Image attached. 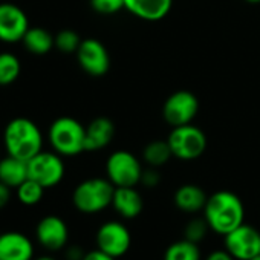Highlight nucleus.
Here are the masks:
<instances>
[{"label":"nucleus","mask_w":260,"mask_h":260,"mask_svg":"<svg viewBox=\"0 0 260 260\" xmlns=\"http://www.w3.org/2000/svg\"><path fill=\"white\" fill-rule=\"evenodd\" d=\"M173 5V0H124V8L134 16L147 20L158 22L164 19Z\"/></svg>","instance_id":"nucleus-16"},{"label":"nucleus","mask_w":260,"mask_h":260,"mask_svg":"<svg viewBox=\"0 0 260 260\" xmlns=\"http://www.w3.org/2000/svg\"><path fill=\"white\" fill-rule=\"evenodd\" d=\"M106 173L115 187H135L141 182L143 167L134 153L118 150L107 158Z\"/></svg>","instance_id":"nucleus-6"},{"label":"nucleus","mask_w":260,"mask_h":260,"mask_svg":"<svg viewBox=\"0 0 260 260\" xmlns=\"http://www.w3.org/2000/svg\"><path fill=\"white\" fill-rule=\"evenodd\" d=\"M77 58L81 69L92 77H103L110 68L109 52L96 39L81 40V45L77 51Z\"/></svg>","instance_id":"nucleus-12"},{"label":"nucleus","mask_w":260,"mask_h":260,"mask_svg":"<svg viewBox=\"0 0 260 260\" xmlns=\"http://www.w3.org/2000/svg\"><path fill=\"white\" fill-rule=\"evenodd\" d=\"M164 260H201V249L198 243L184 239L166 249Z\"/></svg>","instance_id":"nucleus-22"},{"label":"nucleus","mask_w":260,"mask_h":260,"mask_svg":"<svg viewBox=\"0 0 260 260\" xmlns=\"http://www.w3.org/2000/svg\"><path fill=\"white\" fill-rule=\"evenodd\" d=\"M225 237V249L236 260H251L260 255V233L248 223H242Z\"/></svg>","instance_id":"nucleus-8"},{"label":"nucleus","mask_w":260,"mask_h":260,"mask_svg":"<svg viewBox=\"0 0 260 260\" xmlns=\"http://www.w3.org/2000/svg\"><path fill=\"white\" fill-rule=\"evenodd\" d=\"M28 178L45 188L58 185L64 178V162L57 152H40L28 161Z\"/></svg>","instance_id":"nucleus-7"},{"label":"nucleus","mask_w":260,"mask_h":260,"mask_svg":"<svg viewBox=\"0 0 260 260\" xmlns=\"http://www.w3.org/2000/svg\"><path fill=\"white\" fill-rule=\"evenodd\" d=\"M0 260H34L32 240L19 231L0 234Z\"/></svg>","instance_id":"nucleus-14"},{"label":"nucleus","mask_w":260,"mask_h":260,"mask_svg":"<svg viewBox=\"0 0 260 260\" xmlns=\"http://www.w3.org/2000/svg\"><path fill=\"white\" fill-rule=\"evenodd\" d=\"M208 230H210V226H208L205 217L204 219H191L187 223L184 234H185V239L187 240L194 242V243H199V242H202L205 239Z\"/></svg>","instance_id":"nucleus-26"},{"label":"nucleus","mask_w":260,"mask_h":260,"mask_svg":"<svg viewBox=\"0 0 260 260\" xmlns=\"http://www.w3.org/2000/svg\"><path fill=\"white\" fill-rule=\"evenodd\" d=\"M22 72V63L17 55L11 52L0 54V86L13 84Z\"/></svg>","instance_id":"nucleus-23"},{"label":"nucleus","mask_w":260,"mask_h":260,"mask_svg":"<svg viewBox=\"0 0 260 260\" xmlns=\"http://www.w3.org/2000/svg\"><path fill=\"white\" fill-rule=\"evenodd\" d=\"M248 4H260V0H245Z\"/></svg>","instance_id":"nucleus-33"},{"label":"nucleus","mask_w":260,"mask_h":260,"mask_svg":"<svg viewBox=\"0 0 260 260\" xmlns=\"http://www.w3.org/2000/svg\"><path fill=\"white\" fill-rule=\"evenodd\" d=\"M22 42L26 51L34 55H45L55 46V37L40 26H29Z\"/></svg>","instance_id":"nucleus-20"},{"label":"nucleus","mask_w":260,"mask_h":260,"mask_svg":"<svg viewBox=\"0 0 260 260\" xmlns=\"http://www.w3.org/2000/svg\"><path fill=\"white\" fill-rule=\"evenodd\" d=\"M92 8L98 14H115L124 8V0H90Z\"/></svg>","instance_id":"nucleus-27"},{"label":"nucleus","mask_w":260,"mask_h":260,"mask_svg":"<svg viewBox=\"0 0 260 260\" xmlns=\"http://www.w3.org/2000/svg\"><path fill=\"white\" fill-rule=\"evenodd\" d=\"M115 185L104 178H90L80 182L72 194L74 207L84 214H95L112 205Z\"/></svg>","instance_id":"nucleus-4"},{"label":"nucleus","mask_w":260,"mask_h":260,"mask_svg":"<svg viewBox=\"0 0 260 260\" xmlns=\"http://www.w3.org/2000/svg\"><path fill=\"white\" fill-rule=\"evenodd\" d=\"M28 179V162L11 155L0 159V182L17 188Z\"/></svg>","instance_id":"nucleus-19"},{"label":"nucleus","mask_w":260,"mask_h":260,"mask_svg":"<svg viewBox=\"0 0 260 260\" xmlns=\"http://www.w3.org/2000/svg\"><path fill=\"white\" fill-rule=\"evenodd\" d=\"M207 199L205 191L193 184H185L175 193V205L184 213H196L204 210Z\"/></svg>","instance_id":"nucleus-18"},{"label":"nucleus","mask_w":260,"mask_h":260,"mask_svg":"<svg viewBox=\"0 0 260 260\" xmlns=\"http://www.w3.org/2000/svg\"><path fill=\"white\" fill-rule=\"evenodd\" d=\"M167 141L173 156L182 161H193L199 158L207 149L205 134L191 122L173 127Z\"/></svg>","instance_id":"nucleus-5"},{"label":"nucleus","mask_w":260,"mask_h":260,"mask_svg":"<svg viewBox=\"0 0 260 260\" xmlns=\"http://www.w3.org/2000/svg\"><path fill=\"white\" fill-rule=\"evenodd\" d=\"M204 217L211 231L225 236L243 223L245 208L237 194L228 190H220L207 199Z\"/></svg>","instance_id":"nucleus-1"},{"label":"nucleus","mask_w":260,"mask_h":260,"mask_svg":"<svg viewBox=\"0 0 260 260\" xmlns=\"http://www.w3.org/2000/svg\"><path fill=\"white\" fill-rule=\"evenodd\" d=\"M161 181V176L156 170V167H150L149 170H143L141 182L147 187H156Z\"/></svg>","instance_id":"nucleus-28"},{"label":"nucleus","mask_w":260,"mask_h":260,"mask_svg":"<svg viewBox=\"0 0 260 260\" xmlns=\"http://www.w3.org/2000/svg\"><path fill=\"white\" fill-rule=\"evenodd\" d=\"M205 260H236V258L223 248V249H216V251H213Z\"/></svg>","instance_id":"nucleus-31"},{"label":"nucleus","mask_w":260,"mask_h":260,"mask_svg":"<svg viewBox=\"0 0 260 260\" xmlns=\"http://www.w3.org/2000/svg\"><path fill=\"white\" fill-rule=\"evenodd\" d=\"M173 156L169 141H152L144 147L143 158L150 167H161Z\"/></svg>","instance_id":"nucleus-21"},{"label":"nucleus","mask_w":260,"mask_h":260,"mask_svg":"<svg viewBox=\"0 0 260 260\" xmlns=\"http://www.w3.org/2000/svg\"><path fill=\"white\" fill-rule=\"evenodd\" d=\"M4 144L8 155L28 162L42 152L43 135L32 119L19 116L7 124L4 132Z\"/></svg>","instance_id":"nucleus-2"},{"label":"nucleus","mask_w":260,"mask_h":260,"mask_svg":"<svg viewBox=\"0 0 260 260\" xmlns=\"http://www.w3.org/2000/svg\"><path fill=\"white\" fill-rule=\"evenodd\" d=\"M45 190H46V188H45L43 185H40L37 181L28 178L25 182H22V184L16 188V193H17V199H19L23 205H26V207H34V205H37V204L43 199Z\"/></svg>","instance_id":"nucleus-24"},{"label":"nucleus","mask_w":260,"mask_h":260,"mask_svg":"<svg viewBox=\"0 0 260 260\" xmlns=\"http://www.w3.org/2000/svg\"><path fill=\"white\" fill-rule=\"evenodd\" d=\"M80 45L81 39L72 29H63L55 36V48L63 54H77Z\"/></svg>","instance_id":"nucleus-25"},{"label":"nucleus","mask_w":260,"mask_h":260,"mask_svg":"<svg viewBox=\"0 0 260 260\" xmlns=\"http://www.w3.org/2000/svg\"><path fill=\"white\" fill-rule=\"evenodd\" d=\"M112 207L124 219H135L141 214L144 202L135 187H115Z\"/></svg>","instance_id":"nucleus-17"},{"label":"nucleus","mask_w":260,"mask_h":260,"mask_svg":"<svg viewBox=\"0 0 260 260\" xmlns=\"http://www.w3.org/2000/svg\"><path fill=\"white\" fill-rule=\"evenodd\" d=\"M198 112H199V100L194 93L188 90H178L172 93L166 100L162 109L164 119L172 127L190 124L198 115Z\"/></svg>","instance_id":"nucleus-9"},{"label":"nucleus","mask_w":260,"mask_h":260,"mask_svg":"<svg viewBox=\"0 0 260 260\" xmlns=\"http://www.w3.org/2000/svg\"><path fill=\"white\" fill-rule=\"evenodd\" d=\"M115 135V125L106 116H98L89 122L86 127V140H84V150L86 152H96L110 144Z\"/></svg>","instance_id":"nucleus-15"},{"label":"nucleus","mask_w":260,"mask_h":260,"mask_svg":"<svg viewBox=\"0 0 260 260\" xmlns=\"http://www.w3.org/2000/svg\"><path fill=\"white\" fill-rule=\"evenodd\" d=\"M132 243L127 226L118 220H109L103 223L96 231V246L106 254L118 258L124 255Z\"/></svg>","instance_id":"nucleus-10"},{"label":"nucleus","mask_w":260,"mask_h":260,"mask_svg":"<svg viewBox=\"0 0 260 260\" xmlns=\"http://www.w3.org/2000/svg\"><path fill=\"white\" fill-rule=\"evenodd\" d=\"M11 201V187L0 182V210L5 208Z\"/></svg>","instance_id":"nucleus-30"},{"label":"nucleus","mask_w":260,"mask_h":260,"mask_svg":"<svg viewBox=\"0 0 260 260\" xmlns=\"http://www.w3.org/2000/svg\"><path fill=\"white\" fill-rule=\"evenodd\" d=\"M34 260H55L54 257H49V255H42V257H37Z\"/></svg>","instance_id":"nucleus-32"},{"label":"nucleus","mask_w":260,"mask_h":260,"mask_svg":"<svg viewBox=\"0 0 260 260\" xmlns=\"http://www.w3.org/2000/svg\"><path fill=\"white\" fill-rule=\"evenodd\" d=\"M251 260H260V255H257V257H254V258H251Z\"/></svg>","instance_id":"nucleus-34"},{"label":"nucleus","mask_w":260,"mask_h":260,"mask_svg":"<svg viewBox=\"0 0 260 260\" xmlns=\"http://www.w3.org/2000/svg\"><path fill=\"white\" fill-rule=\"evenodd\" d=\"M48 138L54 152H57L61 156H77L81 152H86V127L75 118H57L49 127Z\"/></svg>","instance_id":"nucleus-3"},{"label":"nucleus","mask_w":260,"mask_h":260,"mask_svg":"<svg viewBox=\"0 0 260 260\" xmlns=\"http://www.w3.org/2000/svg\"><path fill=\"white\" fill-rule=\"evenodd\" d=\"M29 29L26 13L10 2L0 4V42L17 43L22 42Z\"/></svg>","instance_id":"nucleus-11"},{"label":"nucleus","mask_w":260,"mask_h":260,"mask_svg":"<svg viewBox=\"0 0 260 260\" xmlns=\"http://www.w3.org/2000/svg\"><path fill=\"white\" fill-rule=\"evenodd\" d=\"M36 239L43 248L58 251L64 248L69 240V228L61 217L49 214L39 220L36 226Z\"/></svg>","instance_id":"nucleus-13"},{"label":"nucleus","mask_w":260,"mask_h":260,"mask_svg":"<svg viewBox=\"0 0 260 260\" xmlns=\"http://www.w3.org/2000/svg\"><path fill=\"white\" fill-rule=\"evenodd\" d=\"M81 260H116V258L96 248V249H92V251L86 252Z\"/></svg>","instance_id":"nucleus-29"}]
</instances>
